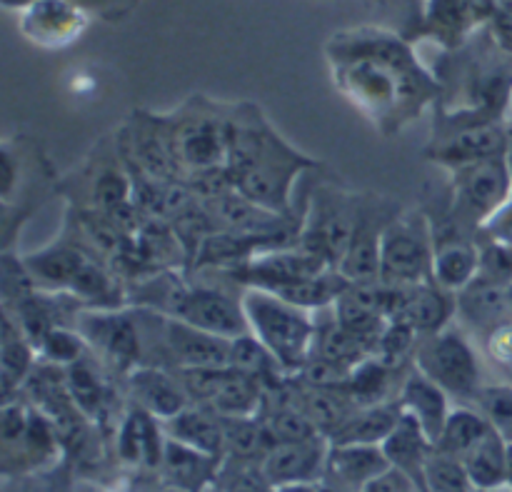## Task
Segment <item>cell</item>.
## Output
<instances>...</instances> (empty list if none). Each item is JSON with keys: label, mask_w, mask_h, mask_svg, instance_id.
Instances as JSON below:
<instances>
[{"label": "cell", "mask_w": 512, "mask_h": 492, "mask_svg": "<svg viewBox=\"0 0 512 492\" xmlns=\"http://www.w3.org/2000/svg\"><path fill=\"white\" fill-rule=\"evenodd\" d=\"M510 300H512V285H510Z\"/></svg>", "instance_id": "48"}, {"label": "cell", "mask_w": 512, "mask_h": 492, "mask_svg": "<svg viewBox=\"0 0 512 492\" xmlns=\"http://www.w3.org/2000/svg\"><path fill=\"white\" fill-rule=\"evenodd\" d=\"M250 333L273 353L285 375H300L313 355L315 313L260 288H243Z\"/></svg>", "instance_id": "3"}, {"label": "cell", "mask_w": 512, "mask_h": 492, "mask_svg": "<svg viewBox=\"0 0 512 492\" xmlns=\"http://www.w3.org/2000/svg\"><path fill=\"white\" fill-rule=\"evenodd\" d=\"M458 320L455 323L470 335L480 338L488 328H493L498 320L512 313V300L508 285H500L488 278H475L473 283L458 295Z\"/></svg>", "instance_id": "22"}, {"label": "cell", "mask_w": 512, "mask_h": 492, "mask_svg": "<svg viewBox=\"0 0 512 492\" xmlns=\"http://www.w3.org/2000/svg\"><path fill=\"white\" fill-rule=\"evenodd\" d=\"M413 328L420 338L440 333L458 320V298L440 285L430 283L398 288L393 318Z\"/></svg>", "instance_id": "16"}, {"label": "cell", "mask_w": 512, "mask_h": 492, "mask_svg": "<svg viewBox=\"0 0 512 492\" xmlns=\"http://www.w3.org/2000/svg\"><path fill=\"white\" fill-rule=\"evenodd\" d=\"M475 492H512V485H498V488H475Z\"/></svg>", "instance_id": "45"}, {"label": "cell", "mask_w": 512, "mask_h": 492, "mask_svg": "<svg viewBox=\"0 0 512 492\" xmlns=\"http://www.w3.org/2000/svg\"><path fill=\"white\" fill-rule=\"evenodd\" d=\"M120 155L130 175L158 180V183H185L183 168L178 163L168 113L133 110L128 123L118 130Z\"/></svg>", "instance_id": "12"}, {"label": "cell", "mask_w": 512, "mask_h": 492, "mask_svg": "<svg viewBox=\"0 0 512 492\" xmlns=\"http://www.w3.org/2000/svg\"><path fill=\"white\" fill-rule=\"evenodd\" d=\"M210 492H275V485L255 460L225 458Z\"/></svg>", "instance_id": "37"}, {"label": "cell", "mask_w": 512, "mask_h": 492, "mask_svg": "<svg viewBox=\"0 0 512 492\" xmlns=\"http://www.w3.org/2000/svg\"><path fill=\"white\" fill-rule=\"evenodd\" d=\"M38 350L30 343L20 325L3 313L0 328V380H3V400H13L23 393V385L38 368Z\"/></svg>", "instance_id": "24"}, {"label": "cell", "mask_w": 512, "mask_h": 492, "mask_svg": "<svg viewBox=\"0 0 512 492\" xmlns=\"http://www.w3.org/2000/svg\"><path fill=\"white\" fill-rule=\"evenodd\" d=\"M338 93L375 133L395 138L435 108L440 83L405 35L375 25L335 33L325 45Z\"/></svg>", "instance_id": "1"}, {"label": "cell", "mask_w": 512, "mask_h": 492, "mask_svg": "<svg viewBox=\"0 0 512 492\" xmlns=\"http://www.w3.org/2000/svg\"><path fill=\"white\" fill-rule=\"evenodd\" d=\"M165 445H168V435H165L163 420L130 405L120 418L118 440H115L123 465L135 470H160Z\"/></svg>", "instance_id": "20"}, {"label": "cell", "mask_w": 512, "mask_h": 492, "mask_svg": "<svg viewBox=\"0 0 512 492\" xmlns=\"http://www.w3.org/2000/svg\"><path fill=\"white\" fill-rule=\"evenodd\" d=\"M320 485H285V488H275V492H318Z\"/></svg>", "instance_id": "43"}, {"label": "cell", "mask_w": 512, "mask_h": 492, "mask_svg": "<svg viewBox=\"0 0 512 492\" xmlns=\"http://www.w3.org/2000/svg\"><path fill=\"white\" fill-rule=\"evenodd\" d=\"M505 125H508V163H510V168H512V118Z\"/></svg>", "instance_id": "46"}, {"label": "cell", "mask_w": 512, "mask_h": 492, "mask_svg": "<svg viewBox=\"0 0 512 492\" xmlns=\"http://www.w3.org/2000/svg\"><path fill=\"white\" fill-rule=\"evenodd\" d=\"M488 35L498 45L500 53L512 55V15L495 13L488 23Z\"/></svg>", "instance_id": "42"}, {"label": "cell", "mask_w": 512, "mask_h": 492, "mask_svg": "<svg viewBox=\"0 0 512 492\" xmlns=\"http://www.w3.org/2000/svg\"><path fill=\"white\" fill-rule=\"evenodd\" d=\"M403 213V205L375 193H363L360 220L348 253L338 263V273L348 283L380 280V240L385 228Z\"/></svg>", "instance_id": "13"}, {"label": "cell", "mask_w": 512, "mask_h": 492, "mask_svg": "<svg viewBox=\"0 0 512 492\" xmlns=\"http://www.w3.org/2000/svg\"><path fill=\"white\" fill-rule=\"evenodd\" d=\"M508 450V440L498 430H493L488 438L480 440L470 453L460 458L473 488H498V485L508 483Z\"/></svg>", "instance_id": "30"}, {"label": "cell", "mask_w": 512, "mask_h": 492, "mask_svg": "<svg viewBox=\"0 0 512 492\" xmlns=\"http://www.w3.org/2000/svg\"><path fill=\"white\" fill-rule=\"evenodd\" d=\"M508 485H512V443H510V450H508Z\"/></svg>", "instance_id": "47"}, {"label": "cell", "mask_w": 512, "mask_h": 492, "mask_svg": "<svg viewBox=\"0 0 512 492\" xmlns=\"http://www.w3.org/2000/svg\"><path fill=\"white\" fill-rule=\"evenodd\" d=\"M108 378L110 373L100 365V360L93 353L85 355L80 363L65 368L70 400H73V405L85 420H103L105 410L110 408L113 388H110Z\"/></svg>", "instance_id": "26"}, {"label": "cell", "mask_w": 512, "mask_h": 492, "mask_svg": "<svg viewBox=\"0 0 512 492\" xmlns=\"http://www.w3.org/2000/svg\"><path fill=\"white\" fill-rule=\"evenodd\" d=\"M425 492H475L463 460L435 448L423 470Z\"/></svg>", "instance_id": "35"}, {"label": "cell", "mask_w": 512, "mask_h": 492, "mask_svg": "<svg viewBox=\"0 0 512 492\" xmlns=\"http://www.w3.org/2000/svg\"><path fill=\"white\" fill-rule=\"evenodd\" d=\"M35 350H38L40 363L55 365V368H70V365L80 363V360L90 353L83 335L78 333L75 325H60V328H53L38 345H35Z\"/></svg>", "instance_id": "36"}, {"label": "cell", "mask_w": 512, "mask_h": 492, "mask_svg": "<svg viewBox=\"0 0 512 492\" xmlns=\"http://www.w3.org/2000/svg\"><path fill=\"white\" fill-rule=\"evenodd\" d=\"M328 438L303 440V443H280L265 453L260 468L275 488L285 485H320L328 463Z\"/></svg>", "instance_id": "17"}, {"label": "cell", "mask_w": 512, "mask_h": 492, "mask_svg": "<svg viewBox=\"0 0 512 492\" xmlns=\"http://www.w3.org/2000/svg\"><path fill=\"white\" fill-rule=\"evenodd\" d=\"M485 365L500 378V383L512 385V313L485 330L480 338H475Z\"/></svg>", "instance_id": "38"}, {"label": "cell", "mask_w": 512, "mask_h": 492, "mask_svg": "<svg viewBox=\"0 0 512 492\" xmlns=\"http://www.w3.org/2000/svg\"><path fill=\"white\" fill-rule=\"evenodd\" d=\"M173 128L175 153L183 168V178L225 168L230 138V103L190 95L178 108L168 110Z\"/></svg>", "instance_id": "4"}, {"label": "cell", "mask_w": 512, "mask_h": 492, "mask_svg": "<svg viewBox=\"0 0 512 492\" xmlns=\"http://www.w3.org/2000/svg\"><path fill=\"white\" fill-rule=\"evenodd\" d=\"M223 433H225V458L235 460H260L265 458L273 440H270L268 430L260 415H250V418H223Z\"/></svg>", "instance_id": "34"}, {"label": "cell", "mask_w": 512, "mask_h": 492, "mask_svg": "<svg viewBox=\"0 0 512 492\" xmlns=\"http://www.w3.org/2000/svg\"><path fill=\"white\" fill-rule=\"evenodd\" d=\"M398 405L405 415H410L423 428V433L433 440V445L438 443V438L445 430V423H448L450 413H453L450 395L440 385H435L433 380L425 378L420 370H415V365L408 373V378H405L403 388H400Z\"/></svg>", "instance_id": "21"}, {"label": "cell", "mask_w": 512, "mask_h": 492, "mask_svg": "<svg viewBox=\"0 0 512 492\" xmlns=\"http://www.w3.org/2000/svg\"><path fill=\"white\" fill-rule=\"evenodd\" d=\"M490 158H508V125L505 123L465 125L448 133L430 135L425 145V160L438 165L443 173Z\"/></svg>", "instance_id": "14"}, {"label": "cell", "mask_w": 512, "mask_h": 492, "mask_svg": "<svg viewBox=\"0 0 512 492\" xmlns=\"http://www.w3.org/2000/svg\"><path fill=\"white\" fill-rule=\"evenodd\" d=\"M435 235L423 208H403L380 240V280L393 288L433 280Z\"/></svg>", "instance_id": "7"}, {"label": "cell", "mask_w": 512, "mask_h": 492, "mask_svg": "<svg viewBox=\"0 0 512 492\" xmlns=\"http://www.w3.org/2000/svg\"><path fill=\"white\" fill-rule=\"evenodd\" d=\"M475 408L483 410L495 430L512 443V385L510 383H488L478 395Z\"/></svg>", "instance_id": "39"}, {"label": "cell", "mask_w": 512, "mask_h": 492, "mask_svg": "<svg viewBox=\"0 0 512 492\" xmlns=\"http://www.w3.org/2000/svg\"><path fill=\"white\" fill-rule=\"evenodd\" d=\"M413 365L425 378L440 385L458 405H475L480 390L488 385L485 383L488 365H485L483 353L473 335L458 323L420 338Z\"/></svg>", "instance_id": "5"}, {"label": "cell", "mask_w": 512, "mask_h": 492, "mask_svg": "<svg viewBox=\"0 0 512 492\" xmlns=\"http://www.w3.org/2000/svg\"><path fill=\"white\" fill-rule=\"evenodd\" d=\"M8 8H20L23 3H28V0H3ZM75 5H80V8H85L90 13V10H98V13L103 15H110L113 13L115 18L118 15H123V10H130V5L135 3V0H73Z\"/></svg>", "instance_id": "41"}, {"label": "cell", "mask_w": 512, "mask_h": 492, "mask_svg": "<svg viewBox=\"0 0 512 492\" xmlns=\"http://www.w3.org/2000/svg\"><path fill=\"white\" fill-rule=\"evenodd\" d=\"M18 10L20 33L38 48H65L88 28V10L73 0H28Z\"/></svg>", "instance_id": "15"}, {"label": "cell", "mask_w": 512, "mask_h": 492, "mask_svg": "<svg viewBox=\"0 0 512 492\" xmlns=\"http://www.w3.org/2000/svg\"><path fill=\"white\" fill-rule=\"evenodd\" d=\"M228 285L233 283L218 273H188L168 315L225 340L240 338V335L250 333L243 300H240L243 288L233 293Z\"/></svg>", "instance_id": "9"}, {"label": "cell", "mask_w": 512, "mask_h": 492, "mask_svg": "<svg viewBox=\"0 0 512 492\" xmlns=\"http://www.w3.org/2000/svg\"><path fill=\"white\" fill-rule=\"evenodd\" d=\"M230 180L245 198L285 218H303L295 210V188L308 170L323 168L318 158L295 148L265 115L263 105L230 103L228 160Z\"/></svg>", "instance_id": "2"}, {"label": "cell", "mask_w": 512, "mask_h": 492, "mask_svg": "<svg viewBox=\"0 0 512 492\" xmlns=\"http://www.w3.org/2000/svg\"><path fill=\"white\" fill-rule=\"evenodd\" d=\"M260 418H263L265 430H268L273 445L303 443V440L323 438V435L318 433V428L313 425V420H310L308 415L303 413V408L298 405V393H295L293 400H285V403L263 405Z\"/></svg>", "instance_id": "33"}, {"label": "cell", "mask_w": 512, "mask_h": 492, "mask_svg": "<svg viewBox=\"0 0 512 492\" xmlns=\"http://www.w3.org/2000/svg\"><path fill=\"white\" fill-rule=\"evenodd\" d=\"M445 175H448L445 213L475 233L500 205L512 198V168L508 158L480 160L448 170Z\"/></svg>", "instance_id": "11"}, {"label": "cell", "mask_w": 512, "mask_h": 492, "mask_svg": "<svg viewBox=\"0 0 512 492\" xmlns=\"http://www.w3.org/2000/svg\"><path fill=\"white\" fill-rule=\"evenodd\" d=\"M388 470L390 463L380 445H330L320 485L333 492H365Z\"/></svg>", "instance_id": "19"}, {"label": "cell", "mask_w": 512, "mask_h": 492, "mask_svg": "<svg viewBox=\"0 0 512 492\" xmlns=\"http://www.w3.org/2000/svg\"><path fill=\"white\" fill-rule=\"evenodd\" d=\"M123 383L130 405L155 415L163 423L193 405L178 375L160 365H140Z\"/></svg>", "instance_id": "18"}, {"label": "cell", "mask_w": 512, "mask_h": 492, "mask_svg": "<svg viewBox=\"0 0 512 492\" xmlns=\"http://www.w3.org/2000/svg\"><path fill=\"white\" fill-rule=\"evenodd\" d=\"M495 13L512 15V0H495Z\"/></svg>", "instance_id": "44"}, {"label": "cell", "mask_w": 512, "mask_h": 492, "mask_svg": "<svg viewBox=\"0 0 512 492\" xmlns=\"http://www.w3.org/2000/svg\"><path fill=\"white\" fill-rule=\"evenodd\" d=\"M228 368L245 375V378L258 380L263 388H268V385L285 378V370L280 368L278 360L273 358V353H270L253 333H245L240 335V338L230 340Z\"/></svg>", "instance_id": "32"}, {"label": "cell", "mask_w": 512, "mask_h": 492, "mask_svg": "<svg viewBox=\"0 0 512 492\" xmlns=\"http://www.w3.org/2000/svg\"><path fill=\"white\" fill-rule=\"evenodd\" d=\"M35 492H48V490H35Z\"/></svg>", "instance_id": "49"}, {"label": "cell", "mask_w": 512, "mask_h": 492, "mask_svg": "<svg viewBox=\"0 0 512 492\" xmlns=\"http://www.w3.org/2000/svg\"><path fill=\"white\" fill-rule=\"evenodd\" d=\"M165 435L175 443H183L188 448L200 450V453L215 455V458L225 460V433H223V418L213 413L205 405H188L183 413L163 423Z\"/></svg>", "instance_id": "25"}, {"label": "cell", "mask_w": 512, "mask_h": 492, "mask_svg": "<svg viewBox=\"0 0 512 492\" xmlns=\"http://www.w3.org/2000/svg\"><path fill=\"white\" fill-rule=\"evenodd\" d=\"M220 465H223V460L215 458V455L200 453V450L168 438L160 473L165 475V483L170 488L180 492H208L218 478Z\"/></svg>", "instance_id": "23"}, {"label": "cell", "mask_w": 512, "mask_h": 492, "mask_svg": "<svg viewBox=\"0 0 512 492\" xmlns=\"http://www.w3.org/2000/svg\"><path fill=\"white\" fill-rule=\"evenodd\" d=\"M478 238L485 243L512 248V198L500 205L478 230Z\"/></svg>", "instance_id": "40"}, {"label": "cell", "mask_w": 512, "mask_h": 492, "mask_svg": "<svg viewBox=\"0 0 512 492\" xmlns=\"http://www.w3.org/2000/svg\"><path fill=\"white\" fill-rule=\"evenodd\" d=\"M90 353L115 378L125 380L145 363L143 330L135 308H83L75 318Z\"/></svg>", "instance_id": "10"}, {"label": "cell", "mask_w": 512, "mask_h": 492, "mask_svg": "<svg viewBox=\"0 0 512 492\" xmlns=\"http://www.w3.org/2000/svg\"><path fill=\"white\" fill-rule=\"evenodd\" d=\"M135 313H138L140 330H143V365H160V368L175 370V373L228 368L230 340L205 333L185 320L153 313V310L135 308Z\"/></svg>", "instance_id": "6"}, {"label": "cell", "mask_w": 512, "mask_h": 492, "mask_svg": "<svg viewBox=\"0 0 512 492\" xmlns=\"http://www.w3.org/2000/svg\"><path fill=\"white\" fill-rule=\"evenodd\" d=\"M360 205H363V193L320 183V188L310 195L308 208L303 210L298 243L338 270V263L348 253L350 240L358 228Z\"/></svg>", "instance_id": "8"}, {"label": "cell", "mask_w": 512, "mask_h": 492, "mask_svg": "<svg viewBox=\"0 0 512 492\" xmlns=\"http://www.w3.org/2000/svg\"><path fill=\"white\" fill-rule=\"evenodd\" d=\"M493 425L485 418L483 410L475 408V405H458L450 413L448 423H445L443 435L438 438L435 448L443 450V453L455 455V458H463L465 453L475 448L483 438H488L493 433Z\"/></svg>", "instance_id": "31"}, {"label": "cell", "mask_w": 512, "mask_h": 492, "mask_svg": "<svg viewBox=\"0 0 512 492\" xmlns=\"http://www.w3.org/2000/svg\"><path fill=\"white\" fill-rule=\"evenodd\" d=\"M295 383H298V405L313 420L318 433L328 440L343 428L345 420L358 408L345 388H318V385L303 383L298 375H295Z\"/></svg>", "instance_id": "27"}, {"label": "cell", "mask_w": 512, "mask_h": 492, "mask_svg": "<svg viewBox=\"0 0 512 492\" xmlns=\"http://www.w3.org/2000/svg\"><path fill=\"white\" fill-rule=\"evenodd\" d=\"M400 418H403V410L398 400L355 408L343 428L330 438V445H383Z\"/></svg>", "instance_id": "29"}, {"label": "cell", "mask_w": 512, "mask_h": 492, "mask_svg": "<svg viewBox=\"0 0 512 492\" xmlns=\"http://www.w3.org/2000/svg\"><path fill=\"white\" fill-rule=\"evenodd\" d=\"M380 448H383L390 468L400 470V473L413 478L418 485H423L425 463H428L435 445L410 415L403 413L400 423L395 425V430L388 435V440Z\"/></svg>", "instance_id": "28"}]
</instances>
